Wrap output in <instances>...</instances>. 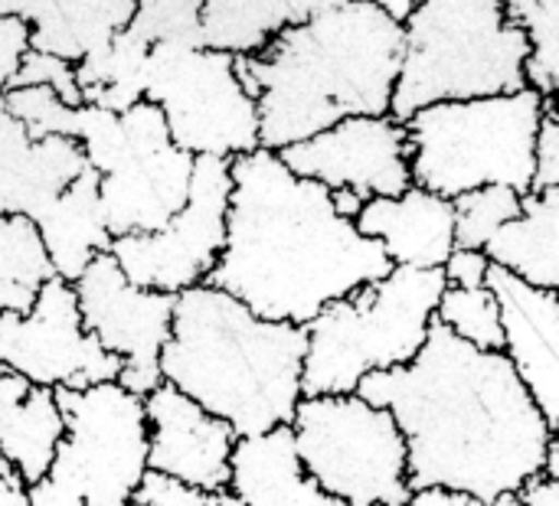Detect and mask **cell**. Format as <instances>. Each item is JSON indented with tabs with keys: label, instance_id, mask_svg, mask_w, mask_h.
<instances>
[{
	"label": "cell",
	"instance_id": "3",
	"mask_svg": "<svg viewBox=\"0 0 559 506\" xmlns=\"http://www.w3.org/2000/svg\"><path fill=\"white\" fill-rule=\"evenodd\" d=\"M403 23L370 0H347L275 33L236 75L259 111V147L285 150L344 118L390 115Z\"/></svg>",
	"mask_w": 559,
	"mask_h": 506
},
{
	"label": "cell",
	"instance_id": "31",
	"mask_svg": "<svg viewBox=\"0 0 559 506\" xmlns=\"http://www.w3.org/2000/svg\"><path fill=\"white\" fill-rule=\"evenodd\" d=\"M203 0H138L134 16L128 20V33L141 43H180V46H203L200 26Z\"/></svg>",
	"mask_w": 559,
	"mask_h": 506
},
{
	"label": "cell",
	"instance_id": "2",
	"mask_svg": "<svg viewBox=\"0 0 559 506\" xmlns=\"http://www.w3.org/2000/svg\"><path fill=\"white\" fill-rule=\"evenodd\" d=\"M229 177L226 239L206 285L252 314L308 327L328 304L390 275L383 249L334 213L331 190L295 177L278 154L233 157Z\"/></svg>",
	"mask_w": 559,
	"mask_h": 506
},
{
	"label": "cell",
	"instance_id": "10",
	"mask_svg": "<svg viewBox=\"0 0 559 506\" xmlns=\"http://www.w3.org/2000/svg\"><path fill=\"white\" fill-rule=\"evenodd\" d=\"M298 465L344 506H406V442L393 415L350 396H301L292 419Z\"/></svg>",
	"mask_w": 559,
	"mask_h": 506
},
{
	"label": "cell",
	"instance_id": "38",
	"mask_svg": "<svg viewBox=\"0 0 559 506\" xmlns=\"http://www.w3.org/2000/svg\"><path fill=\"white\" fill-rule=\"evenodd\" d=\"M406 506H521L518 497H501L498 504H481L475 497H462V494H449V491H419L409 497Z\"/></svg>",
	"mask_w": 559,
	"mask_h": 506
},
{
	"label": "cell",
	"instance_id": "26",
	"mask_svg": "<svg viewBox=\"0 0 559 506\" xmlns=\"http://www.w3.org/2000/svg\"><path fill=\"white\" fill-rule=\"evenodd\" d=\"M151 46L141 43L134 33L121 29L105 46L85 52L75 69V85L82 95V105H95L105 111H128L144 98V59Z\"/></svg>",
	"mask_w": 559,
	"mask_h": 506
},
{
	"label": "cell",
	"instance_id": "28",
	"mask_svg": "<svg viewBox=\"0 0 559 506\" xmlns=\"http://www.w3.org/2000/svg\"><path fill=\"white\" fill-rule=\"evenodd\" d=\"M504 16L514 23L531 56L524 62V82L540 98H557L559 85V0H504Z\"/></svg>",
	"mask_w": 559,
	"mask_h": 506
},
{
	"label": "cell",
	"instance_id": "39",
	"mask_svg": "<svg viewBox=\"0 0 559 506\" xmlns=\"http://www.w3.org/2000/svg\"><path fill=\"white\" fill-rule=\"evenodd\" d=\"M514 497H518L521 506H559V481H550V478L537 474Z\"/></svg>",
	"mask_w": 559,
	"mask_h": 506
},
{
	"label": "cell",
	"instance_id": "19",
	"mask_svg": "<svg viewBox=\"0 0 559 506\" xmlns=\"http://www.w3.org/2000/svg\"><path fill=\"white\" fill-rule=\"evenodd\" d=\"M85 167L79 141H33L0 95V216H26L33 222Z\"/></svg>",
	"mask_w": 559,
	"mask_h": 506
},
{
	"label": "cell",
	"instance_id": "20",
	"mask_svg": "<svg viewBox=\"0 0 559 506\" xmlns=\"http://www.w3.org/2000/svg\"><path fill=\"white\" fill-rule=\"evenodd\" d=\"M138 0H0V16L29 26V49L66 62L105 46L128 26Z\"/></svg>",
	"mask_w": 559,
	"mask_h": 506
},
{
	"label": "cell",
	"instance_id": "29",
	"mask_svg": "<svg viewBox=\"0 0 559 506\" xmlns=\"http://www.w3.org/2000/svg\"><path fill=\"white\" fill-rule=\"evenodd\" d=\"M432 321L442 324L452 337H459L478 350L501 353V347H504L498 301L491 298L488 288H445L436 304Z\"/></svg>",
	"mask_w": 559,
	"mask_h": 506
},
{
	"label": "cell",
	"instance_id": "9",
	"mask_svg": "<svg viewBox=\"0 0 559 506\" xmlns=\"http://www.w3.org/2000/svg\"><path fill=\"white\" fill-rule=\"evenodd\" d=\"M52 393L66 432L46 478L26 487L29 506H131L147 471L141 396L118 383Z\"/></svg>",
	"mask_w": 559,
	"mask_h": 506
},
{
	"label": "cell",
	"instance_id": "13",
	"mask_svg": "<svg viewBox=\"0 0 559 506\" xmlns=\"http://www.w3.org/2000/svg\"><path fill=\"white\" fill-rule=\"evenodd\" d=\"M72 291L85 334L121 363L115 383L144 399L160 386V350L170 337L174 298L134 288L108 252L92 258Z\"/></svg>",
	"mask_w": 559,
	"mask_h": 506
},
{
	"label": "cell",
	"instance_id": "36",
	"mask_svg": "<svg viewBox=\"0 0 559 506\" xmlns=\"http://www.w3.org/2000/svg\"><path fill=\"white\" fill-rule=\"evenodd\" d=\"M488 255L481 249H452V255L442 265L445 288H485L488 278Z\"/></svg>",
	"mask_w": 559,
	"mask_h": 506
},
{
	"label": "cell",
	"instance_id": "27",
	"mask_svg": "<svg viewBox=\"0 0 559 506\" xmlns=\"http://www.w3.org/2000/svg\"><path fill=\"white\" fill-rule=\"evenodd\" d=\"M56 278L36 226L26 216H0V314H26Z\"/></svg>",
	"mask_w": 559,
	"mask_h": 506
},
{
	"label": "cell",
	"instance_id": "25",
	"mask_svg": "<svg viewBox=\"0 0 559 506\" xmlns=\"http://www.w3.org/2000/svg\"><path fill=\"white\" fill-rule=\"evenodd\" d=\"M62 432L66 425L56 406V393L43 386H33L16 409L0 412V458L10 465L23 487H33L46 478Z\"/></svg>",
	"mask_w": 559,
	"mask_h": 506
},
{
	"label": "cell",
	"instance_id": "40",
	"mask_svg": "<svg viewBox=\"0 0 559 506\" xmlns=\"http://www.w3.org/2000/svg\"><path fill=\"white\" fill-rule=\"evenodd\" d=\"M29 389H33L29 380H23L16 370H10V366L0 363V412L16 409V406L29 396Z\"/></svg>",
	"mask_w": 559,
	"mask_h": 506
},
{
	"label": "cell",
	"instance_id": "1",
	"mask_svg": "<svg viewBox=\"0 0 559 506\" xmlns=\"http://www.w3.org/2000/svg\"><path fill=\"white\" fill-rule=\"evenodd\" d=\"M357 396L393 415L413 494L498 504L540 474L557 438L504 353L478 350L436 321L406 366L367 373Z\"/></svg>",
	"mask_w": 559,
	"mask_h": 506
},
{
	"label": "cell",
	"instance_id": "17",
	"mask_svg": "<svg viewBox=\"0 0 559 506\" xmlns=\"http://www.w3.org/2000/svg\"><path fill=\"white\" fill-rule=\"evenodd\" d=\"M485 288L501 314V353L531 393L534 406L557 432L559 425V294L534 288L518 275L491 265Z\"/></svg>",
	"mask_w": 559,
	"mask_h": 506
},
{
	"label": "cell",
	"instance_id": "43",
	"mask_svg": "<svg viewBox=\"0 0 559 506\" xmlns=\"http://www.w3.org/2000/svg\"><path fill=\"white\" fill-rule=\"evenodd\" d=\"M370 3H377L383 13H390L393 20H400V23H403V20L413 13V7H416V3H423V0H370Z\"/></svg>",
	"mask_w": 559,
	"mask_h": 506
},
{
	"label": "cell",
	"instance_id": "41",
	"mask_svg": "<svg viewBox=\"0 0 559 506\" xmlns=\"http://www.w3.org/2000/svg\"><path fill=\"white\" fill-rule=\"evenodd\" d=\"M0 506H29L26 487L20 484V478L10 471V465L3 458H0Z\"/></svg>",
	"mask_w": 559,
	"mask_h": 506
},
{
	"label": "cell",
	"instance_id": "11",
	"mask_svg": "<svg viewBox=\"0 0 559 506\" xmlns=\"http://www.w3.org/2000/svg\"><path fill=\"white\" fill-rule=\"evenodd\" d=\"M144 101L167 124L174 147L190 157H242L259 150V111L236 75V56L157 43L144 59Z\"/></svg>",
	"mask_w": 559,
	"mask_h": 506
},
{
	"label": "cell",
	"instance_id": "8",
	"mask_svg": "<svg viewBox=\"0 0 559 506\" xmlns=\"http://www.w3.org/2000/svg\"><path fill=\"white\" fill-rule=\"evenodd\" d=\"M72 141L98 173V203L111 239L157 232L187 203L193 157L174 147L164 115L151 101L141 98L121 115L79 105Z\"/></svg>",
	"mask_w": 559,
	"mask_h": 506
},
{
	"label": "cell",
	"instance_id": "35",
	"mask_svg": "<svg viewBox=\"0 0 559 506\" xmlns=\"http://www.w3.org/2000/svg\"><path fill=\"white\" fill-rule=\"evenodd\" d=\"M544 190H559V121H557V98H547L544 118L537 128L534 141V180L531 193Z\"/></svg>",
	"mask_w": 559,
	"mask_h": 506
},
{
	"label": "cell",
	"instance_id": "4",
	"mask_svg": "<svg viewBox=\"0 0 559 506\" xmlns=\"http://www.w3.org/2000/svg\"><path fill=\"white\" fill-rule=\"evenodd\" d=\"M305 344V327L265 321L226 291L197 285L174 298L160 383L226 422L236 438H252L292 425Z\"/></svg>",
	"mask_w": 559,
	"mask_h": 506
},
{
	"label": "cell",
	"instance_id": "6",
	"mask_svg": "<svg viewBox=\"0 0 559 506\" xmlns=\"http://www.w3.org/2000/svg\"><path fill=\"white\" fill-rule=\"evenodd\" d=\"M442 291V268H390L328 304L305 327L301 396H350L367 373L406 366L429 337Z\"/></svg>",
	"mask_w": 559,
	"mask_h": 506
},
{
	"label": "cell",
	"instance_id": "14",
	"mask_svg": "<svg viewBox=\"0 0 559 506\" xmlns=\"http://www.w3.org/2000/svg\"><path fill=\"white\" fill-rule=\"evenodd\" d=\"M0 363L43 389L115 383L121 363L82 327L69 281L49 278L26 314H0Z\"/></svg>",
	"mask_w": 559,
	"mask_h": 506
},
{
	"label": "cell",
	"instance_id": "16",
	"mask_svg": "<svg viewBox=\"0 0 559 506\" xmlns=\"http://www.w3.org/2000/svg\"><path fill=\"white\" fill-rule=\"evenodd\" d=\"M141 402L147 429V471L177 478L206 494L226 491L236 445L233 429L167 383L154 386Z\"/></svg>",
	"mask_w": 559,
	"mask_h": 506
},
{
	"label": "cell",
	"instance_id": "18",
	"mask_svg": "<svg viewBox=\"0 0 559 506\" xmlns=\"http://www.w3.org/2000/svg\"><path fill=\"white\" fill-rule=\"evenodd\" d=\"M354 226L364 239L383 249L393 268H442L455 249L452 200L423 186H409L400 196L367 200Z\"/></svg>",
	"mask_w": 559,
	"mask_h": 506
},
{
	"label": "cell",
	"instance_id": "24",
	"mask_svg": "<svg viewBox=\"0 0 559 506\" xmlns=\"http://www.w3.org/2000/svg\"><path fill=\"white\" fill-rule=\"evenodd\" d=\"M341 3L347 0H203V46L233 56H255L285 26L305 23L308 16Z\"/></svg>",
	"mask_w": 559,
	"mask_h": 506
},
{
	"label": "cell",
	"instance_id": "7",
	"mask_svg": "<svg viewBox=\"0 0 559 506\" xmlns=\"http://www.w3.org/2000/svg\"><path fill=\"white\" fill-rule=\"evenodd\" d=\"M547 98L531 88L472 101H439L406 121L409 177L436 196L455 200L478 186L531 193L534 141Z\"/></svg>",
	"mask_w": 559,
	"mask_h": 506
},
{
	"label": "cell",
	"instance_id": "21",
	"mask_svg": "<svg viewBox=\"0 0 559 506\" xmlns=\"http://www.w3.org/2000/svg\"><path fill=\"white\" fill-rule=\"evenodd\" d=\"M226 491L236 494L242 506H344L308 481L288 425L236 438Z\"/></svg>",
	"mask_w": 559,
	"mask_h": 506
},
{
	"label": "cell",
	"instance_id": "44",
	"mask_svg": "<svg viewBox=\"0 0 559 506\" xmlns=\"http://www.w3.org/2000/svg\"><path fill=\"white\" fill-rule=\"evenodd\" d=\"M540 474H544V478H550V481H559V442L557 438L547 445V455H544V468H540Z\"/></svg>",
	"mask_w": 559,
	"mask_h": 506
},
{
	"label": "cell",
	"instance_id": "42",
	"mask_svg": "<svg viewBox=\"0 0 559 506\" xmlns=\"http://www.w3.org/2000/svg\"><path fill=\"white\" fill-rule=\"evenodd\" d=\"M364 203L367 200H360L357 193H350V190H331V206H334V213L341 216V219H357V213L364 209Z\"/></svg>",
	"mask_w": 559,
	"mask_h": 506
},
{
	"label": "cell",
	"instance_id": "30",
	"mask_svg": "<svg viewBox=\"0 0 559 506\" xmlns=\"http://www.w3.org/2000/svg\"><path fill=\"white\" fill-rule=\"evenodd\" d=\"M455 249H485L491 236L521 216V193L508 186H478L452 200Z\"/></svg>",
	"mask_w": 559,
	"mask_h": 506
},
{
	"label": "cell",
	"instance_id": "37",
	"mask_svg": "<svg viewBox=\"0 0 559 506\" xmlns=\"http://www.w3.org/2000/svg\"><path fill=\"white\" fill-rule=\"evenodd\" d=\"M26 49H29V26L16 16H0V92H7Z\"/></svg>",
	"mask_w": 559,
	"mask_h": 506
},
{
	"label": "cell",
	"instance_id": "34",
	"mask_svg": "<svg viewBox=\"0 0 559 506\" xmlns=\"http://www.w3.org/2000/svg\"><path fill=\"white\" fill-rule=\"evenodd\" d=\"M131 506H216V494H206L157 471H144L141 484L131 494Z\"/></svg>",
	"mask_w": 559,
	"mask_h": 506
},
{
	"label": "cell",
	"instance_id": "32",
	"mask_svg": "<svg viewBox=\"0 0 559 506\" xmlns=\"http://www.w3.org/2000/svg\"><path fill=\"white\" fill-rule=\"evenodd\" d=\"M7 111L26 128L33 141L43 137H72L75 131V111L79 105H66L52 88L46 85H29V88H7L0 92Z\"/></svg>",
	"mask_w": 559,
	"mask_h": 506
},
{
	"label": "cell",
	"instance_id": "12",
	"mask_svg": "<svg viewBox=\"0 0 559 506\" xmlns=\"http://www.w3.org/2000/svg\"><path fill=\"white\" fill-rule=\"evenodd\" d=\"M229 193V160L193 157L190 193L180 213L157 232L111 239L108 255L115 258L121 275L144 291L177 298L197 285H206L223 252Z\"/></svg>",
	"mask_w": 559,
	"mask_h": 506
},
{
	"label": "cell",
	"instance_id": "33",
	"mask_svg": "<svg viewBox=\"0 0 559 506\" xmlns=\"http://www.w3.org/2000/svg\"><path fill=\"white\" fill-rule=\"evenodd\" d=\"M29 85H46V88H52V92H56L66 105H72V108L82 105V95H79V85H75V69H72V62H66V59H56V56L26 49L7 88H29Z\"/></svg>",
	"mask_w": 559,
	"mask_h": 506
},
{
	"label": "cell",
	"instance_id": "22",
	"mask_svg": "<svg viewBox=\"0 0 559 506\" xmlns=\"http://www.w3.org/2000/svg\"><path fill=\"white\" fill-rule=\"evenodd\" d=\"M33 226L43 239L56 278L72 285L92 265V258L111 249V232L105 226L102 203H98V173L85 167L66 186V193H59L33 219Z\"/></svg>",
	"mask_w": 559,
	"mask_h": 506
},
{
	"label": "cell",
	"instance_id": "45",
	"mask_svg": "<svg viewBox=\"0 0 559 506\" xmlns=\"http://www.w3.org/2000/svg\"><path fill=\"white\" fill-rule=\"evenodd\" d=\"M216 506H242V504H239V497H236V494L219 491V494H216Z\"/></svg>",
	"mask_w": 559,
	"mask_h": 506
},
{
	"label": "cell",
	"instance_id": "5",
	"mask_svg": "<svg viewBox=\"0 0 559 506\" xmlns=\"http://www.w3.org/2000/svg\"><path fill=\"white\" fill-rule=\"evenodd\" d=\"M531 46L508 23L504 0H423L403 20V59L390 118L406 124L419 108L527 88Z\"/></svg>",
	"mask_w": 559,
	"mask_h": 506
},
{
	"label": "cell",
	"instance_id": "23",
	"mask_svg": "<svg viewBox=\"0 0 559 506\" xmlns=\"http://www.w3.org/2000/svg\"><path fill=\"white\" fill-rule=\"evenodd\" d=\"M491 265L518 275L521 281L557 291L559 288V190L524 193L521 216L504 222L481 249Z\"/></svg>",
	"mask_w": 559,
	"mask_h": 506
},
{
	"label": "cell",
	"instance_id": "15",
	"mask_svg": "<svg viewBox=\"0 0 559 506\" xmlns=\"http://www.w3.org/2000/svg\"><path fill=\"white\" fill-rule=\"evenodd\" d=\"M278 160L324 190H350L360 200L400 196L413 186L406 124L390 115L344 118L334 128L278 150Z\"/></svg>",
	"mask_w": 559,
	"mask_h": 506
}]
</instances>
